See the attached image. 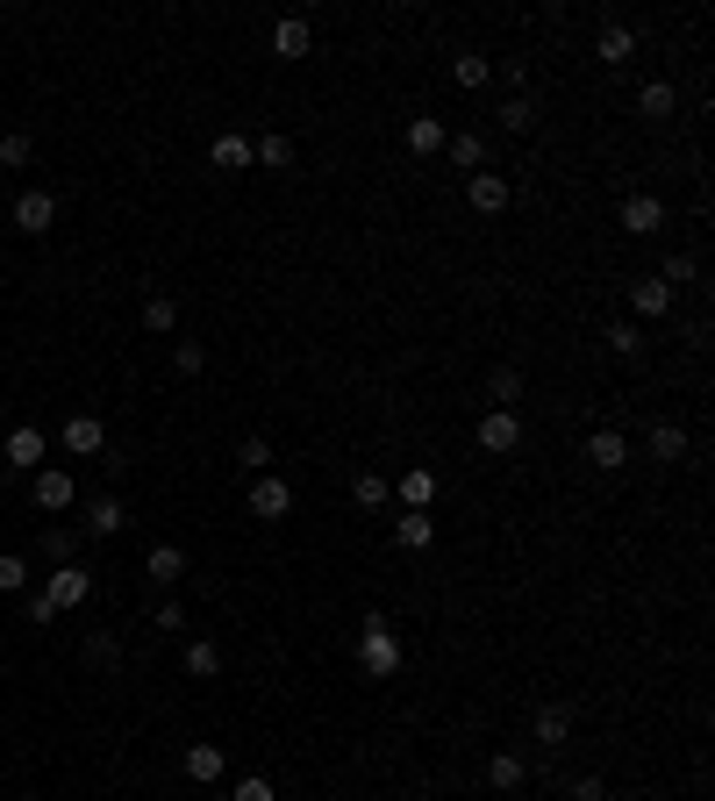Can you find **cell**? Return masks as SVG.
<instances>
[{"label": "cell", "instance_id": "9", "mask_svg": "<svg viewBox=\"0 0 715 801\" xmlns=\"http://www.w3.org/2000/svg\"><path fill=\"white\" fill-rule=\"evenodd\" d=\"M587 465H594V473H623V465H630V437H623V429H594V437H587Z\"/></svg>", "mask_w": 715, "mask_h": 801}, {"label": "cell", "instance_id": "39", "mask_svg": "<svg viewBox=\"0 0 715 801\" xmlns=\"http://www.w3.org/2000/svg\"><path fill=\"white\" fill-rule=\"evenodd\" d=\"M86 665H122V637L93 630V637H86Z\"/></svg>", "mask_w": 715, "mask_h": 801}, {"label": "cell", "instance_id": "16", "mask_svg": "<svg viewBox=\"0 0 715 801\" xmlns=\"http://www.w3.org/2000/svg\"><path fill=\"white\" fill-rule=\"evenodd\" d=\"M443 158L473 179V172H487V137H479V129H459V137H443Z\"/></svg>", "mask_w": 715, "mask_h": 801}, {"label": "cell", "instance_id": "40", "mask_svg": "<svg viewBox=\"0 0 715 801\" xmlns=\"http://www.w3.org/2000/svg\"><path fill=\"white\" fill-rule=\"evenodd\" d=\"M172 365H179V373H208V351H201V343H193V337H179V343H172Z\"/></svg>", "mask_w": 715, "mask_h": 801}, {"label": "cell", "instance_id": "44", "mask_svg": "<svg viewBox=\"0 0 715 801\" xmlns=\"http://www.w3.org/2000/svg\"><path fill=\"white\" fill-rule=\"evenodd\" d=\"M158 630H187V609H179V601H158Z\"/></svg>", "mask_w": 715, "mask_h": 801}, {"label": "cell", "instance_id": "24", "mask_svg": "<svg viewBox=\"0 0 715 801\" xmlns=\"http://www.w3.org/2000/svg\"><path fill=\"white\" fill-rule=\"evenodd\" d=\"M644 443H651V459H665V465H680V459H687V429H680V423H651Z\"/></svg>", "mask_w": 715, "mask_h": 801}, {"label": "cell", "instance_id": "12", "mask_svg": "<svg viewBox=\"0 0 715 801\" xmlns=\"http://www.w3.org/2000/svg\"><path fill=\"white\" fill-rule=\"evenodd\" d=\"M308 43H315V29H308V15H279L273 22V58H308Z\"/></svg>", "mask_w": 715, "mask_h": 801}, {"label": "cell", "instance_id": "11", "mask_svg": "<svg viewBox=\"0 0 715 801\" xmlns=\"http://www.w3.org/2000/svg\"><path fill=\"white\" fill-rule=\"evenodd\" d=\"M393 545H401V551H429V545H437V515H429V509H401V515H393Z\"/></svg>", "mask_w": 715, "mask_h": 801}, {"label": "cell", "instance_id": "25", "mask_svg": "<svg viewBox=\"0 0 715 801\" xmlns=\"http://www.w3.org/2000/svg\"><path fill=\"white\" fill-rule=\"evenodd\" d=\"M451 79H459L465 93H473V86L494 79V58H487V51H459V58H451Z\"/></svg>", "mask_w": 715, "mask_h": 801}, {"label": "cell", "instance_id": "34", "mask_svg": "<svg viewBox=\"0 0 715 801\" xmlns=\"http://www.w3.org/2000/svg\"><path fill=\"white\" fill-rule=\"evenodd\" d=\"M187 673H193V680H215V673H222V651L208 644V637H193V644H187Z\"/></svg>", "mask_w": 715, "mask_h": 801}, {"label": "cell", "instance_id": "10", "mask_svg": "<svg viewBox=\"0 0 715 801\" xmlns=\"http://www.w3.org/2000/svg\"><path fill=\"white\" fill-rule=\"evenodd\" d=\"M465 201H473L479 215H501V208L515 201V187L501 179V172H473V179H465Z\"/></svg>", "mask_w": 715, "mask_h": 801}, {"label": "cell", "instance_id": "4", "mask_svg": "<svg viewBox=\"0 0 715 801\" xmlns=\"http://www.w3.org/2000/svg\"><path fill=\"white\" fill-rule=\"evenodd\" d=\"M251 515L258 523H279V515H293V487L279 473H258L251 479Z\"/></svg>", "mask_w": 715, "mask_h": 801}, {"label": "cell", "instance_id": "22", "mask_svg": "<svg viewBox=\"0 0 715 801\" xmlns=\"http://www.w3.org/2000/svg\"><path fill=\"white\" fill-rule=\"evenodd\" d=\"M393 495H401V509H429V501H437V473H429V465H415V473H401V487H393Z\"/></svg>", "mask_w": 715, "mask_h": 801}, {"label": "cell", "instance_id": "14", "mask_svg": "<svg viewBox=\"0 0 715 801\" xmlns=\"http://www.w3.org/2000/svg\"><path fill=\"white\" fill-rule=\"evenodd\" d=\"M65 451H72V459L108 451V423H101V415H72V423H65Z\"/></svg>", "mask_w": 715, "mask_h": 801}, {"label": "cell", "instance_id": "36", "mask_svg": "<svg viewBox=\"0 0 715 801\" xmlns=\"http://www.w3.org/2000/svg\"><path fill=\"white\" fill-rule=\"evenodd\" d=\"M29 587V559L22 551H0V595H22Z\"/></svg>", "mask_w": 715, "mask_h": 801}, {"label": "cell", "instance_id": "41", "mask_svg": "<svg viewBox=\"0 0 715 801\" xmlns=\"http://www.w3.org/2000/svg\"><path fill=\"white\" fill-rule=\"evenodd\" d=\"M609 351H615V359H637V351H644L637 323H609Z\"/></svg>", "mask_w": 715, "mask_h": 801}, {"label": "cell", "instance_id": "28", "mask_svg": "<svg viewBox=\"0 0 715 801\" xmlns=\"http://www.w3.org/2000/svg\"><path fill=\"white\" fill-rule=\"evenodd\" d=\"M251 165L287 172V165H293V137H258V143H251Z\"/></svg>", "mask_w": 715, "mask_h": 801}, {"label": "cell", "instance_id": "20", "mask_svg": "<svg viewBox=\"0 0 715 801\" xmlns=\"http://www.w3.org/2000/svg\"><path fill=\"white\" fill-rule=\"evenodd\" d=\"M487 780H494L501 794H515V787L529 780V759H523V751H494V759H487Z\"/></svg>", "mask_w": 715, "mask_h": 801}, {"label": "cell", "instance_id": "8", "mask_svg": "<svg viewBox=\"0 0 715 801\" xmlns=\"http://www.w3.org/2000/svg\"><path fill=\"white\" fill-rule=\"evenodd\" d=\"M51 222H58V201H51V193H43V187L15 193V229H22V237H43Z\"/></svg>", "mask_w": 715, "mask_h": 801}, {"label": "cell", "instance_id": "30", "mask_svg": "<svg viewBox=\"0 0 715 801\" xmlns=\"http://www.w3.org/2000/svg\"><path fill=\"white\" fill-rule=\"evenodd\" d=\"M237 465H243L251 479H258V473H273V437H243V443H237Z\"/></svg>", "mask_w": 715, "mask_h": 801}, {"label": "cell", "instance_id": "42", "mask_svg": "<svg viewBox=\"0 0 715 801\" xmlns=\"http://www.w3.org/2000/svg\"><path fill=\"white\" fill-rule=\"evenodd\" d=\"M565 801H609V780H601V773H579V780H573V794H565Z\"/></svg>", "mask_w": 715, "mask_h": 801}, {"label": "cell", "instance_id": "7", "mask_svg": "<svg viewBox=\"0 0 715 801\" xmlns=\"http://www.w3.org/2000/svg\"><path fill=\"white\" fill-rule=\"evenodd\" d=\"M72 495H79V487H72V473H58V465H43V473H29V501L43 515H58V509H72Z\"/></svg>", "mask_w": 715, "mask_h": 801}, {"label": "cell", "instance_id": "35", "mask_svg": "<svg viewBox=\"0 0 715 801\" xmlns=\"http://www.w3.org/2000/svg\"><path fill=\"white\" fill-rule=\"evenodd\" d=\"M36 158V143H29V129H8V137H0V165L8 172H22Z\"/></svg>", "mask_w": 715, "mask_h": 801}, {"label": "cell", "instance_id": "33", "mask_svg": "<svg viewBox=\"0 0 715 801\" xmlns=\"http://www.w3.org/2000/svg\"><path fill=\"white\" fill-rule=\"evenodd\" d=\"M487 393H494V409H515V401H523V373H515V365H494Z\"/></svg>", "mask_w": 715, "mask_h": 801}, {"label": "cell", "instance_id": "6", "mask_svg": "<svg viewBox=\"0 0 715 801\" xmlns=\"http://www.w3.org/2000/svg\"><path fill=\"white\" fill-rule=\"evenodd\" d=\"M615 222H623L630 237H658V229H665V201H658V193H630V201L615 208Z\"/></svg>", "mask_w": 715, "mask_h": 801}, {"label": "cell", "instance_id": "29", "mask_svg": "<svg viewBox=\"0 0 715 801\" xmlns=\"http://www.w3.org/2000/svg\"><path fill=\"white\" fill-rule=\"evenodd\" d=\"M351 501H358V509H387V501H393L387 473H358V479H351Z\"/></svg>", "mask_w": 715, "mask_h": 801}, {"label": "cell", "instance_id": "3", "mask_svg": "<svg viewBox=\"0 0 715 801\" xmlns=\"http://www.w3.org/2000/svg\"><path fill=\"white\" fill-rule=\"evenodd\" d=\"M86 595H93V573H86V565H58L51 580H43V601H51L58 615H65V609H79Z\"/></svg>", "mask_w": 715, "mask_h": 801}, {"label": "cell", "instance_id": "27", "mask_svg": "<svg viewBox=\"0 0 715 801\" xmlns=\"http://www.w3.org/2000/svg\"><path fill=\"white\" fill-rule=\"evenodd\" d=\"M409 151L415 158H437L443 151V122L437 115H409Z\"/></svg>", "mask_w": 715, "mask_h": 801}, {"label": "cell", "instance_id": "5", "mask_svg": "<svg viewBox=\"0 0 715 801\" xmlns=\"http://www.w3.org/2000/svg\"><path fill=\"white\" fill-rule=\"evenodd\" d=\"M0 459L15 465V473H43V429L15 423V429H8V443H0Z\"/></svg>", "mask_w": 715, "mask_h": 801}, {"label": "cell", "instance_id": "38", "mask_svg": "<svg viewBox=\"0 0 715 801\" xmlns=\"http://www.w3.org/2000/svg\"><path fill=\"white\" fill-rule=\"evenodd\" d=\"M72 551H79V529H43V559L51 565H72Z\"/></svg>", "mask_w": 715, "mask_h": 801}, {"label": "cell", "instance_id": "1", "mask_svg": "<svg viewBox=\"0 0 715 801\" xmlns=\"http://www.w3.org/2000/svg\"><path fill=\"white\" fill-rule=\"evenodd\" d=\"M401 659H409V651H401L393 623L373 609L365 623H358V665H365V680H393V673H401Z\"/></svg>", "mask_w": 715, "mask_h": 801}, {"label": "cell", "instance_id": "13", "mask_svg": "<svg viewBox=\"0 0 715 801\" xmlns=\"http://www.w3.org/2000/svg\"><path fill=\"white\" fill-rule=\"evenodd\" d=\"M594 58H601V65H630V58H637V29H630V22H609V29H601L594 36Z\"/></svg>", "mask_w": 715, "mask_h": 801}, {"label": "cell", "instance_id": "45", "mask_svg": "<svg viewBox=\"0 0 715 801\" xmlns=\"http://www.w3.org/2000/svg\"><path fill=\"white\" fill-rule=\"evenodd\" d=\"M22 801H43V794H22Z\"/></svg>", "mask_w": 715, "mask_h": 801}, {"label": "cell", "instance_id": "21", "mask_svg": "<svg viewBox=\"0 0 715 801\" xmlns=\"http://www.w3.org/2000/svg\"><path fill=\"white\" fill-rule=\"evenodd\" d=\"M208 158H215V172H251V137H237V129H222V137H215V151H208Z\"/></svg>", "mask_w": 715, "mask_h": 801}, {"label": "cell", "instance_id": "26", "mask_svg": "<svg viewBox=\"0 0 715 801\" xmlns=\"http://www.w3.org/2000/svg\"><path fill=\"white\" fill-rule=\"evenodd\" d=\"M630 308H637V315H673V287H665V279H637Z\"/></svg>", "mask_w": 715, "mask_h": 801}, {"label": "cell", "instance_id": "37", "mask_svg": "<svg viewBox=\"0 0 715 801\" xmlns=\"http://www.w3.org/2000/svg\"><path fill=\"white\" fill-rule=\"evenodd\" d=\"M665 287H694V279H701V258H687V251H673V258H665Z\"/></svg>", "mask_w": 715, "mask_h": 801}, {"label": "cell", "instance_id": "2", "mask_svg": "<svg viewBox=\"0 0 715 801\" xmlns=\"http://www.w3.org/2000/svg\"><path fill=\"white\" fill-rule=\"evenodd\" d=\"M515 443H523V415H515V409H487V415H479V451L509 459Z\"/></svg>", "mask_w": 715, "mask_h": 801}, {"label": "cell", "instance_id": "31", "mask_svg": "<svg viewBox=\"0 0 715 801\" xmlns=\"http://www.w3.org/2000/svg\"><path fill=\"white\" fill-rule=\"evenodd\" d=\"M637 115H651V122H665V115H673V79H651L644 93H637Z\"/></svg>", "mask_w": 715, "mask_h": 801}, {"label": "cell", "instance_id": "18", "mask_svg": "<svg viewBox=\"0 0 715 801\" xmlns=\"http://www.w3.org/2000/svg\"><path fill=\"white\" fill-rule=\"evenodd\" d=\"M143 573H151V587H179V580H187V551H179V545H151Z\"/></svg>", "mask_w": 715, "mask_h": 801}, {"label": "cell", "instance_id": "43", "mask_svg": "<svg viewBox=\"0 0 715 801\" xmlns=\"http://www.w3.org/2000/svg\"><path fill=\"white\" fill-rule=\"evenodd\" d=\"M237 801H273V780H265V773H251V780H237Z\"/></svg>", "mask_w": 715, "mask_h": 801}, {"label": "cell", "instance_id": "19", "mask_svg": "<svg viewBox=\"0 0 715 801\" xmlns=\"http://www.w3.org/2000/svg\"><path fill=\"white\" fill-rule=\"evenodd\" d=\"M179 766H187V780H222V766H229V751L222 744H187V759H179Z\"/></svg>", "mask_w": 715, "mask_h": 801}, {"label": "cell", "instance_id": "23", "mask_svg": "<svg viewBox=\"0 0 715 801\" xmlns=\"http://www.w3.org/2000/svg\"><path fill=\"white\" fill-rule=\"evenodd\" d=\"M143 329H151V337H172V329H179V301H172V293H143Z\"/></svg>", "mask_w": 715, "mask_h": 801}, {"label": "cell", "instance_id": "32", "mask_svg": "<svg viewBox=\"0 0 715 801\" xmlns=\"http://www.w3.org/2000/svg\"><path fill=\"white\" fill-rule=\"evenodd\" d=\"M501 129H509V137H529V129H537V108H529V93L501 101Z\"/></svg>", "mask_w": 715, "mask_h": 801}, {"label": "cell", "instance_id": "15", "mask_svg": "<svg viewBox=\"0 0 715 801\" xmlns=\"http://www.w3.org/2000/svg\"><path fill=\"white\" fill-rule=\"evenodd\" d=\"M529 737H537V744H544V751H559L565 737H573V709H559V701H544V709L529 716Z\"/></svg>", "mask_w": 715, "mask_h": 801}, {"label": "cell", "instance_id": "17", "mask_svg": "<svg viewBox=\"0 0 715 801\" xmlns=\"http://www.w3.org/2000/svg\"><path fill=\"white\" fill-rule=\"evenodd\" d=\"M122 523H129V509H122L115 495H93V501H86V523H79V529H86V537H115Z\"/></svg>", "mask_w": 715, "mask_h": 801}, {"label": "cell", "instance_id": "46", "mask_svg": "<svg viewBox=\"0 0 715 801\" xmlns=\"http://www.w3.org/2000/svg\"><path fill=\"white\" fill-rule=\"evenodd\" d=\"M551 801H565V794H551Z\"/></svg>", "mask_w": 715, "mask_h": 801}]
</instances>
